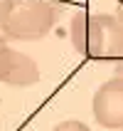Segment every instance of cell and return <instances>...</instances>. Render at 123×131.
Returning a JSON list of instances; mask_svg holds the SVG:
<instances>
[{
    "instance_id": "obj_1",
    "label": "cell",
    "mask_w": 123,
    "mask_h": 131,
    "mask_svg": "<svg viewBox=\"0 0 123 131\" xmlns=\"http://www.w3.org/2000/svg\"><path fill=\"white\" fill-rule=\"evenodd\" d=\"M72 42L89 59H118L123 54V22L116 15L81 10L72 17Z\"/></svg>"
},
{
    "instance_id": "obj_2",
    "label": "cell",
    "mask_w": 123,
    "mask_h": 131,
    "mask_svg": "<svg viewBox=\"0 0 123 131\" xmlns=\"http://www.w3.org/2000/svg\"><path fill=\"white\" fill-rule=\"evenodd\" d=\"M64 5L59 0H12L10 13L3 22L5 40L35 42L52 32Z\"/></svg>"
},
{
    "instance_id": "obj_3",
    "label": "cell",
    "mask_w": 123,
    "mask_h": 131,
    "mask_svg": "<svg viewBox=\"0 0 123 131\" xmlns=\"http://www.w3.org/2000/svg\"><path fill=\"white\" fill-rule=\"evenodd\" d=\"M39 82V67L32 57L12 50L5 35H0V84L7 87H32Z\"/></svg>"
},
{
    "instance_id": "obj_4",
    "label": "cell",
    "mask_w": 123,
    "mask_h": 131,
    "mask_svg": "<svg viewBox=\"0 0 123 131\" xmlns=\"http://www.w3.org/2000/svg\"><path fill=\"white\" fill-rule=\"evenodd\" d=\"M91 109L103 129H123V77H111L96 89Z\"/></svg>"
},
{
    "instance_id": "obj_5",
    "label": "cell",
    "mask_w": 123,
    "mask_h": 131,
    "mask_svg": "<svg viewBox=\"0 0 123 131\" xmlns=\"http://www.w3.org/2000/svg\"><path fill=\"white\" fill-rule=\"evenodd\" d=\"M52 131H91L84 121H76V119H66V121H59Z\"/></svg>"
},
{
    "instance_id": "obj_6",
    "label": "cell",
    "mask_w": 123,
    "mask_h": 131,
    "mask_svg": "<svg viewBox=\"0 0 123 131\" xmlns=\"http://www.w3.org/2000/svg\"><path fill=\"white\" fill-rule=\"evenodd\" d=\"M10 5H12V0H0V27H3V22L10 13Z\"/></svg>"
},
{
    "instance_id": "obj_7",
    "label": "cell",
    "mask_w": 123,
    "mask_h": 131,
    "mask_svg": "<svg viewBox=\"0 0 123 131\" xmlns=\"http://www.w3.org/2000/svg\"><path fill=\"white\" fill-rule=\"evenodd\" d=\"M113 77H123V54L116 59V67H113Z\"/></svg>"
},
{
    "instance_id": "obj_8",
    "label": "cell",
    "mask_w": 123,
    "mask_h": 131,
    "mask_svg": "<svg viewBox=\"0 0 123 131\" xmlns=\"http://www.w3.org/2000/svg\"><path fill=\"white\" fill-rule=\"evenodd\" d=\"M116 17L123 22V0H118V3H116Z\"/></svg>"
}]
</instances>
